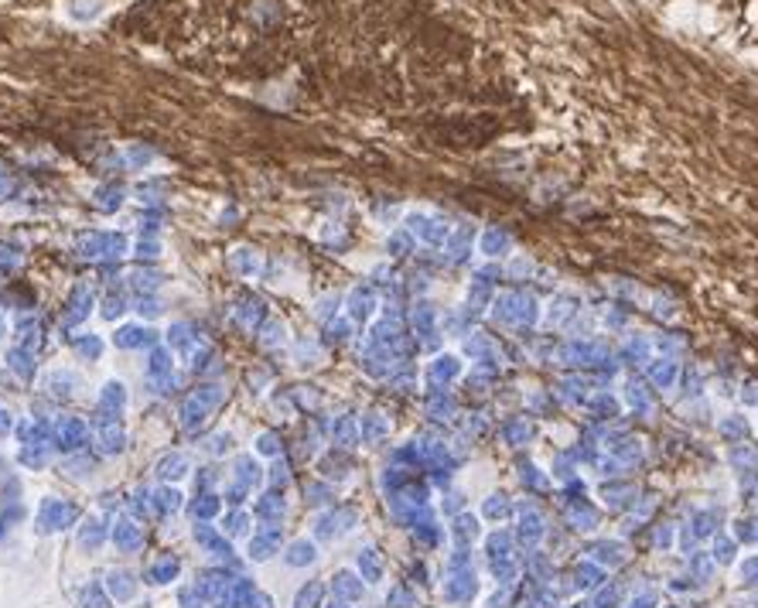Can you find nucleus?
I'll list each match as a JSON object with an SVG mask.
<instances>
[{"instance_id": "nucleus-1", "label": "nucleus", "mask_w": 758, "mask_h": 608, "mask_svg": "<svg viewBox=\"0 0 758 608\" xmlns=\"http://www.w3.org/2000/svg\"><path fill=\"white\" fill-rule=\"evenodd\" d=\"M72 519H76V509H72V506L45 502V509H41V530H59V527H69Z\"/></svg>"}, {"instance_id": "nucleus-2", "label": "nucleus", "mask_w": 758, "mask_h": 608, "mask_svg": "<svg viewBox=\"0 0 758 608\" xmlns=\"http://www.w3.org/2000/svg\"><path fill=\"white\" fill-rule=\"evenodd\" d=\"M277 544H280V530H264L253 544H249V550H253V557H260V561H264V557H270V550H274Z\"/></svg>"}, {"instance_id": "nucleus-3", "label": "nucleus", "mask_w": 758, "mask_h": 608, "mask_svg": "<svg viewBox=\"0 0 758 608\" xmlns=\"http://www.w3.org/2000/svg\"><path fill=\"white\" fill-rule=\"evenodd\" d=\"M178 574V561L174 557H164V561H157L151 571H147V581L151 584H164V581H171V577Z\"/></svg>"}, {"instance_id": "nucleus-4", "label": "nucleus", "mask_w": 758, "mask_h": 608, "mask_svg": "<svg viewBox=\"0 0 758 608\" xmlns=\"http://www.w3.org/2000/svg\"><path fill=\"white\" fill-rule=\"evenodd\" d=\"M113 540H116V547H124V550H134V547H140V530L130 527V523H120L113 530Z\"/></svg>"}, {"instance_id": "nucleus-5", "label": "nucleus", "mask_w": 758, "mask_h": 608, "mask_svg": "<svg viewBox=\"0 0 758 608\" xmlns=\"http://www.w3.org/2000/svg\"><path fill=\"white\" fill-rule=\"evenodd\" d=\"M109 592L116 594V602H126L134 594V577L124 574V571L120 574H109Z\"/></svg>"}, {"instance_id": "nucleus-6", "label": "nucleus", "mask_w": 758, "mask_h": 608, "mask_svg": "<svg viewBox=\"0 0 758 608\" xmlns=\"http://www.w3.org/2000/svg\"><path fill=\"white\" fill-rule=\"evenodd\" d=\"M314 561V547L308 544V540H297L291 550H287V564H294V567H301V564Z\"/></svg>"}, {"instance_id": "nucleus-7", "label": "nucleus", "mask_w": 758, "mask_h": 608, "mask_svg": "<svg viewBox=\"0 0 758 608\" xmlns=\"http://www.w3.org/2000/svg\"><path fill=\"white\" fill-rule=\"evenodd\" d=\"M318 602H321V584H308V588H301V594H297V608H318Z\"/></svg>"}, {"instance_id": "nucleus-8", "label": "nucleus", "mask_w": 758, "mask_h": 608, "mask_svg": "<svg viewBox=\"0 0 758 608\" xmlns=\"http://www.w3.org/2000/svg\"><path fill=\"white\" fill-rule=\"evenodd\" d=\"M86 608H109V602L103 598V592L96 584H89V592H86Z\"/></svg>"}, {"instance_id": "nucleus-9", "label": "nucleus", "mask_w": 758, "mask_h": 608, "mask_svg": "<svg viewBox=\"0 0 758 608\" xmlns=\"http://www.w3.org/2000/svg\"><path fill=\"white\" fill-rule=\"evenodd\" d=\"M335 588H339L341 594H349V598H356V594H359V584L349 574H339V577H335Z\"/></svg>"}, {"instance_id": "nucleus-10", "label": "nucleus", "mask_w": 758, "mask_h": 608, "mask_svg": "<svg viewBox=\"0 0 758 608\" xmlns=\"http://www.w3.org/2000/svg\"><path fill=\"white\" fill-rule=\"evenodd\" d=\"M99 537H103V533H99V523H89V530H82V544L96 547V544H99Z\"/></svg>"}, {"instance_id": "nucleus-11", "label": "nucleus", "mask_w": 758, "mask_h": 608, "mask_svg": "<svg viewBox=\"0 0 758 608\" xmlns=\"http://www.w3.org/2000/svg\"><path fill=\"white\" fill-rule=\"evenodd\" d=\"M199 592H195V588H185V592H181V605L185 608H199Z\"/></svg>"}, {"instance_id": "nucleus-12", "label": "nucleus", "mask_w": 758, "mask_h": 608, "mask_svg": "<svg viewBox=\"0 0 758 608\" xmlns=\"http://www.w3.org/2000/svg\"><path fill=\"white\" fill-rule=\"evenodd\" d=\"M246 605L249 608H270V598H266V594H256V592H253L246 598Z\"/></svg>"}, {"instance_id": "nucleus-13", "label": "nucleus", "mask_w": 758, "mask_h": 608, "mask_svg": "<svg viewBox=\"0 0 758 608\" xmlns=\"http://www.w3.org/2000/svg\"><path fill=\"white\" fill-rule=\"evenodd\" d=\"M328 608H341V605H328Z\"/></svg>"}]
</instances>
